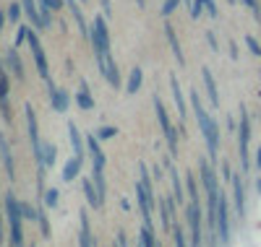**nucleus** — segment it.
Wrapping results in <instances>:
<instances>
[{"label":"nucleus","mask_w":261,"mask_h":247,"mask_svg":"<svg viewBox=\"0 0 261 247\" xmlns=\"http://www.w3.org/2000/svg\"><path fill=\"white\" fill-rule=\"evenodd\" d=\"M76 104H79L81 109H94V97L89 94V83H86V81H81V86H79Z\"/></svg>","instance_id":"26"},{"label":"nucleus","mask_w":261,"mask_h":247,"mask_svg":"<svg viewBox=\"0 0 261 247\" xmlns=\"http://www.w3.org/2000/svg\"><path fill=\"white\" fill-rule=\"evenodd\" d=\"M204 11H206V8H204V0H193V6H191V16H193V18H199Z\"/></svg>","instance_id":"41"},{"label":"nucleus","mask_w":261,"mask_h":247,"mask_svg":"<svg viewBox=\"0 0 261 247\" xmlns=\"http://www.w3.org/2000/svg\"><path fill=\"white\" fill-rule=\"evenodd\" d=\"M0 242H6V237H3V221H0Z\"/></svg>","instance_id":"53"},{"label":"nucleus","mask_w":261,"mask_h":247,"mask_svg":"<svg viewBox=\"0 0 261 247\" xmlns=\"http://www.w3.org/2000/svg\"><path fill=\"white\" fill-rule=\"evenodd\" d=\"M139 169H141V177L136 182V203H139L144 224L154 227V221H151V219H154V208H157V195H154V190H151V179H149L146 164H139Z\"/></svg>","instance_id":"2"},{"label":"nucleus","mask_w":261,"mask_h":247,"mask_svg":"<svg viewBox=\"0 0 261 247\" xmlns=\"http://www.w3.org/2000/svg\"><path fill=\"white\" fill-rule=\"evenodd\" d=\"M89 39L94 44V55L110 52V26H107V16H94Z\"/></svg>","instance_id":"6"},{"label":"nucleus","mask_w":261,"mask_h":247,"mask_svg":"<svg viewBox=\"0 0 261 247\" xmlns=\"http://www.w3.org/2000/svg\"><path fill=\"white\" fill-rule=\"evenodd\" d=\"M222 177L225 179H232V172H230V164L227 162H222Z\"/></svg>","instance_id":"48"},{"label":"nucleus","mask_w":261,"mask_h":247,"mask_svg":"<svg viewBox=\"0 0 261 247\" xmlns=\"http://www.w3.org/2000/svg\"><path fill=\"white\" fill-rule=\"evenodd\" d=\"M39 213H37V224H39V229H42V237H50V219H47V206L45 203H42L39 208H37Z\"/></svg>","instance_id":"33"},{"label":"nucleus","mask_w":261,"mask_h":247,"mask_svg":"<svg viewBox=\"0 0 261 247\" xmlns=\"http://www.w3.org/2000/svg\"><path fill=\"white\" fill-rule=\"evenodd\" d=\"M180 6H183V0H165L162 3V16H172Z\"/></svg>","instance_id":"37"},{"label":"nucleus","mask_w":261,"mask_h":247,"mask_svg":"<svg viewBox=\"0 0 261 247\" xmlns=\"http://www.w3.org/2000/svg\"><path fill=\"white\" fill-rule=\"evenodd\" d=\"M27 42H29V50H32V57H34V68H37V73L45 78V81H50V65H47L45 50H42V42H39V34H37L34 26H29Z\"/></svg>","instance_id":"8"},{"label":"nucleus","mask_w":261,"mask_h":247,"mask_svg":"<svg viewBox=\"0 0 261 247\" xmlns=\"http://www.w3.org/2000/svg\"><path fill=\"white\" fill-rule=\"evenodd\" d=\"M50 107L55 112H68V107H71V94L65 88L53 86V81H50Z\"/></svg>","instance_id":"15"},{"label":"nucleus","mask_w":261,"mask_h":247,"mask_svg":"<svg viewBox=\"0 0 261 247\" xmlns=\"http://www.w3.org/2000/svg\"><path fill=\"white\" fill-rule=\"evenodd\" d=\"M94 133H97L99 141H107V138H115V136H118V130H115L113 125H102V128H97Z\"/></svg>","instance_id":"36"},{"label":"nucleus","mask_w":261,"mask_h":247,"mask_svg":"<svg viewBox=\"0 0 261 247\" xmlns=\"http://www.w3.org/2000/svg\"><path fill=\"white\" fill-rule=\"evenodd\" d=\"M79 224H81V229H79V244H84V247L97 244V237L92 234V224H89V211H86V208L79 211Z\"/></svg>","instance_id":"13"},{"label":"nucleus","mask_w":261,"mask_h":247,"mask_svg":"<svg viewBox=\"0 0 261 247\" xmlns=\"http://www.w3.org/2000/svg\"><path fill=\"white\" fill-rule=\"evenodd\" d=\"M206 42H209V47H212V52H220V42H217L214 32H206Z\"/></svg>","instance_id":"45"},{"label":"nucleus","mask_w":261,"mask_h":247,"mask_svg":"<svg viewBox=\"0 0 261 247\" xmlns=\"http://www.w3.org/2000/svg\"><path fill=\"white\" fill-rule=\"evenodd\" d=\"M251 117H248V109L241 107V125H238V148H241V164L243 172L251 169Z\"/></svg>","instance_id":"4"},{"label":"nucleus","mask_w":261,"mask_h":247,"mask_svg":"<svg viewBox=\"0 0 261 247\" xmlns=\"http://www.w3.org/2000/svg\"><path fill=\"white\" fill-rule=\"evenodd\" d=\"M232 200H235V211H238V216H246V188H243V179L238 177V174H232Z\"/></svg>","instance_id":"16"},{"label":"nucleus","mask_w":261,"mask_h":247,"mask_svg":"<svg viewBox=\"0 0 261 247\" xmlns=\"http://www.w3.org/2000/svg\"><path fill=\"white\" fill-rule=\"evenodd\" d=\"M99 3H102V11H105V16L110 18V16H113V6H110V0H99Z\"/></svg>","instance_id":"46"},{"label":"nucleus","mask_w":261,"mask_h":247,"mask_svg":"<svg viewBox=\"0 0 261 247\" xmlns=\"http://www.w3.org/2000/svg\"><path fill=\"white\" fill-rule=\"evenodd\" d=\"M55 162H58V148L53 143H45L42 146V164L50 169V167H55Z\"/></svg>","instance_id":"31"},{"label":"nucleus","mask_w":261,"mask_h":247,"mask_svg":"<svg viewBox=\"0 0 261 247\" xmlns=\"http://www.w3.org/2000/svg\"><path fill=\"white\" fill-rule=\"evenodd\" d=\"M217 242L227 244L230 242V206H227V195H220V208H217Z\"/></svg>","instance_id":"10"},{"label":"nucleus","mask_w":261,"mask_h":247,"mask_svg":"<svg viewBox=\"0 0 261 247\" xmlns=\"http://www.w3.org/2000/svg\"><path fill=\"white\" fill-rule=\"evenodd\" d=\"M86 153H89V159H92V167H105V151L99 146V138H97V133L94 136L86 138Z\"/></svg>","instance_id":"17"},{"label":"nucleus","mask_w":261,"mask_h":247,"mask_svg":"<svg viewBox=\"0 0 261 247\" xmlns=\"http://www.w3.org/2000/svg\"><path fill=\"white\" fill-rule=\"evenodd\" d=\"M47 3H50V8H53V13H55V11H60V8H63L65 0H47Z\"/></svg>","instance_id":"47"},{"label":"nucleus","mask_w":261,"mask_h":247,"mask_svg":"<svg viewBox=\"0 0 261 247\" xmlns=\"http://www.w3.org/2000/svg\"><path fill=\"white\" fill-rule=\"evenodd\" d=\"M136 6L139 8H146V0H136Z\"/></svg>","instance_id":"54"},{"label":"nucleus","mask_w":261,"mask_h":247,"mask_svg":"<svg viewBox=\"0 0 261 247\" xmlns=\"http://www.w3.org/2000/svg\"><path fill=\"white\" fill-rule=\"evenodd\" d=\"M243 3L251 8V13H253L256 18H261V6H258V0H243Z\"/></svg>","instance_id":"43"},{"label":"nucleus","mask_w":261,"mask_h":247,"mask_svg":"<svg viewBox=\"0 0 261 247\" xmlns=\"http://www.w3.org/2000/svg\"><path fill=\"white\" fill-rule=\"evenodd\" d=\"M71 8V13H73V18H76V26H79V32L84 34V37H89L92 34V24H86V18H84V13H81V6H79V0H76V3H71L68 6Z\"/></svg>","instance_id":"27"},{"label":"nucleus","mask_w":261,"mask_h":247,"mask_svg":"<svg viewBox=\"0 0 261 247\" xmlns=\"http://www.w3.org/2000/svg\"><path fill=\"white\" fill-rule=\"evenodd\" d=\"M201 78H204V88H206V94H209L212 107L220 109V91H217V81H214V76H212V71L206 68V65L201 68Z\"/></svg>","instance_id":"18"},{"label":"nucleus","mask_w":261,"mask_h":247,"mask_svg":"<svg viewBox=\"0 0 261 247\" xmlns=\"http://www.w3.org/2000/svg\"><path fill=\"white\" fill-rule=\"evenodd\" d=\"M139 242H141L144 247H157V244H160V239H157V234H154V227L144 224L141 232H139Z\"/></svg>","instance_id":"30"},{"label":"nucleus","mask_w":261,"mask_h":247,"mask_svg":"<svg viewBox=\"0 0 261 247\" xmlns=\"http://www.w3.org/2000/svg\"><path fill=\"white\" fill-rule=\"evenodd\" d=\"M24 115H27V128H29V141H32L34 159H37V164H42V146H45V143L39 141V130H37V115H34L32 104H27V107H24Z\"/></svg>","instance_id":"11"},{"label":"nucleus","mask_w":261,"mask_h":247,"mask_svg":"<svg viewBox=\"0 0 261 247\" xmlns=\"http://www.w3.org/2000/svg\"><path fill=\"white\" fill-rule=\"evenodd\" d=\"M81 164H84V156H71L68 162H65V167H63V182H73V179L81 174Z\"/></svg>","instance_id":"22"},{"label":"nucleus","mask_w":261,"mask_h":247,"mask_svg":"<svg viewBox=\"0 0 261 247\" xmlns=\"http://www.w3.org/2000/svg\"><path fill=\"white\" fill-rule=\"evenodd\" d=\"M125 242H128V239H125V234H123V232H118V244H125Z\"/></svg>","instance_id":"52"},{"label":"nucleus","mask_w":261,"mask_h":247,"mask_svg":"<svg viewBox=\"0 0 261 247\" xmlns=\"http://www.w3.org/2000/svg\"><path fill=\"white\" fill-rule=\"evenodd\" d=\"M71 3H76V0H65V6H71Z\"/></svg>","instance_id":"55"},{"label":"nucleus","mask_w":261,"mask_h":247,"mask_svg":"<svg viewBox=\"0 0 261 247\" xmlns=\"http://www.w3.org/2000/svg\"><path fill=\"white\" fill-rule=\"evenodd\" d=\"M6 219H8V224H11V237H8V242L13 244V247H21L24 244V211H21V203L16 200V195L13 193H6Z\"/></svg>","instance_id":"3"},{"label":"nucleus","mask_w":261,"mask_h":247,"mask_svg":"<svg viewBox=\"0 0 261 247\" xmlns=\"http://www.w3.org/2000/svg\"><path fill=\"white\" fill-rule=\"evenodd\" d=\"M21 11H24V6H21V3H11V8H8L6 13H8V18H11V21H16V24H18Z\"/></svg>","instance_id":"38"},{"label":"nucleus","mask_w":261,"mask_h":247,"mask_svg":"<svg viewBox=\"0 0 261 247\" xmlns=\"http://www.w3.org/2000/svg\"><path fill=\"white\" fill-rule=\"evenodd\" d=\"M6 68H8V73H11L16 81H24V78H27V73H24V63H21V55H18V50H16V44L6 52Z\"/></svg>","instance_id":"14"},{"label":"nucleus","mask_w":261,"mask_h":247,"mask_svg":"<svg viewBox=\"0 0 261 247\" xmlns=\"http://www.w3.org/2000/svg\"><path fill=\"white\" fill-rule=\"evenodd\" d=\"M21 211H24V219H27V221H37V213H39V211H37L32 203H21Z\"/></svg>","instance_id":"39"},{"label":"nucleus","mask_w":261,"mask_h":247,"mask_svg":"<svg viewBox=\"0 0 261 247\" xmlns=\"http://www.w3.org/2000/svg\"><path fill=\"white\" fill-rule=\"evenodd\" d=\"M204 211H201V203L199 200H191V203L186 206V221H188V229H191V244H204L206 239H204V229H201V221H204V216H201Z\"/></svg>","instance_id":"7"},{"label":"nucleus","mask_w":261,"mask_h":247,"mask_svg":"<svg viewBox=\"0 0 261 247\" xmlns=\"http://www.w3.org/2000/svg\"><path fill=\"white\" fill-rule=\"evenodd\" d=\"M230 55H232V60L238 57V44L235 42H230Z\"/></svg>","instance_id":"50"},{"label":"nucleus","mask_w":261,"mask_h":247,"mask_svg":"<svg viewBox=\"0 0 261 247\" xmlns=\"http://www.w3.org/2000/svg\"><path fill=\"white\" fill-rule=\"evenodd\" d=\"M191 109H193L196 122H199V130H201V136H204V141H206L209 159L217 162V159H220V125H217L214 117L204 109V104H201V99H199V91L191 94Z\"/></svg>","instance_id":"1"},{"label":"nucleus","mask_w":261,"mask_h":247,"mask_svg":"<svg viewBox=\"0 0 261 247\" xmlns=\"http://www.w3.org/2000/svg\"><path fill=\"white\" fill-rule=\"evenodd\" d=\"M165 37H167V42H170V50H172V55L178 57V65H186V57H183V50H180V42H178L175 26H172L170 21H165Z\"/></svg>","instance_id":"20"},{"label":"nucleus","mask_w":261,"mask_h":247,"mask_svg":"<svg viewBox=\"0 0 261 247\" xmlns=\"http://www.w3.org/2000/svg\"><path fill=\"white\" fill-rule=\"evenodd\" d=\"M141 83H144V71H141L139 65H136V68L130 71V76H128V83H125V91H128V94H136L139 88H141Z\"/></svg>","instance_id":"29"},{"label":"nucleus","mask_w":261,"mask_h":247,"mask_svg":"<svg viewBox=\"0 0 261 247\" xmlns=\"http://www.w3.org/2000/svg\"><path fill=\"white\" fill-rule=\"evenodd\" d=\"M6 18H8V13L0 11V32H3V26H6Z\"/></svg>","instance_id":"49"},{"label":"nucleus","mask_w":261,"mask_h":247,"mask_svg":"<svg viewBox=\"0 0 261 247\" xmlns=\"http://www.w3.org/2000/svg\"><path fill=\"white\" fill-rule=\"evenodd\" d=\"M186 193H188L191 200H199V185H196V177L193 174L186 177Z\"/></svg>","instance_id":"35"},{"label":"nucleus","mask_w":261,"mask_h":247,"mask_svg":"<svg viewBox=\"0 0 261 247\" xmlns=\"http://www.w3.org/2000/svg\"><path fill=\"white\" fill-rule=\"evenodd\" d=\"M27 34H29V26H18V34H16V47H21V44H24Z\"/></svg>","instance_id":"44"},{"label":"nucleus","mask_w":261,"mask_h":247,"mask_svg":"<svg viewBox=\"0 0 261 247\" xmlns=\"http://www.w3.org/2000/svg\"><path fill=\"white\" fill-rule=\"evenodd\" d=\"M58 200H60V190L58 188H47L45 193H42V203H45L47 208H58Z\"/></svg>","instance_id":"34"},{"label":"nucleus","mask_w":261,"mask_h":247,"mask_svg":"<svg viewBox=\"0 0 261 247\" xmlns=\"http://www.w3.org/2000/svg\"><path fill=\"white\" fill-rule=\"evenodd\" d=\"M246 44H248V50H251L253 55H261V44H258V39H256V37H251V34H248V37H246Z\"/></svg>","instance_id":"40"},{"label":"nucleus","mask_w":261,"mask_h":247,"mask_svg":"<svg viewBox=\"0 0 261 247\" xmlns=\"http://www.w3.org/2000/svg\"><path fill=\"white\" fill-rule=\"evenodd\" d=\"M256 188H258V195H261V179H258V185H256Z\"/></svg>","instance_id":"56"},{"label":"nucleus","mask_w":261,"mask_h":247,"mask_svg":"<svg viewBox=\"0 0 261 247\" xmlns=\"http://www.w3.org/2000/svg\"><path fill=\"white\" fill-rule=\"evenodd\" d=\"M170 232H172V242H175L178 247H183V244H188V242H191V239L186 237L183 227H180V224H178V216L172 219V227H170Z\"/></svg>","instance_id":"32"},{"label":"nucleus","mask_w":261,"mask_h":247,"mask_svg":"<svg viewBox=\"0 0 261 247\" xmlns=\"http://www.w3.org/2000/svg\"><path fill=\"white\" fill-rule=\"evenodd\" d=\"M170 91H172V99H175V107H178L180 120H186L188 107H186V99H183V91H180V83H178V76H175V73L170 76Z\"/></svg>","instance_id":"19"},{"label":"nucleus","mask_w":261,"mask_h":247,"mask_svg":"<svg viewBox=\"0 0 261 247\" xmlns=\"http://www.w3.org/2000/svg\"><path fill=\"white\" fill-rule=\"evenodd\" d=\"M21 6H24V13H27V18L32 21L34 29H45V26H42V13H39L37 0H21Z\"/></svg>","instance_id":"25"},{"label":"nucleus","mask_w":261,"mask_h":247,"mask_svg":"<svg viewBox=\"0 0 261 247\" xmlns=\"http://www.w3.org/2000/svg\"><path fill=\"white\" fill-rule=\"evenodd\" d=\"M0 159H3V164H6L8 177L13 179V177H16V169H13V156H11V148H8V143H6V138H3V136H0Z\"/></svg>","instance_id":"28"},{"label":"nucleus","mask_w":261,"mask_h":247,"mask_svg":"<svg viewBox=\"0 0 261 247\" xmlns=\"http://www.w3.org/2000/svg\"><path fill=\"white\" fill-rule=\"evenodd\" d=\"M204 8H206V13H209L212 18H217V16H220V8H217V3H214V0H204Z\"/></svg>","instance_id":"42"},{"label":"nucleus","mask_w":261,"mask_h":247,"mask_svg":"<svg viewBox=\"0 0 261 247\" xmlns=\"http://www.w3.org/2000/svg\"><path fill=\"white\" fill-rule=\"evenodd\" d=\"M81 188H84V195H86V203H89V208H102V195H99V190H97V185H94V179H84L81 182Z\"/></svg>","instance_id":"21"},{"label":"nucleus","mask_w":261,"mask_h":247,"mask_svg":"<svg viewBox=\"0 0 261 247\" xmlns=\"http://www.w3.org/2000/svg\"><path fill=\"white\" fill-rule=\"evenodd\" d=\"M256 169H261V146H258V151H256Z\"/></svg>","instance_id":"51"},{"label":"nucleus","mask_w":261,"mask_h":247,"mask_svg":"<svg viewBox=\"0 0 261 247\" xmlns=\"http://www.w3.org/2000/svg\"><path fill=\"white\" fill-rule=\"evenodd\" d=\"M154 112H157V120H160V128H162V136L167 141L170 156H178V133H175V128H172L170 115H167V109H165V104L157 94H154Z\"/></svg>","instance_id":"5"},{"label":"nucleus","mask_w":261,"mask_h":247,"mask_svg":"<svg viewBox=\"0 0 261 247\" xmlns=\"http://www.w3.org/2000/svg\"><path fill=\"white\" fill-rule=\"evenodd\" d=\"M167 172H170V179H172V195H175V200H178V206L186 200V188H183V182H180V177H178V169H175V164L172 162H167Z\"/></svg>","instance_id":"23"},{"label":"nucleus","mask_w":261,"mask_h":247,"mask_svg":"<svg viewBox=\"0 0 261 247\" xmlns=\"http://www.w3.org/2000/svg\"><path fill=\"white\" fill-rule=\"evenodd\" d=\"M8 88H11V76L8 68L0 60V112H3V120H11V109H8Z\"/></svg>","instance_id":"12"},{"label":"nucleus","mask_w":261,"mask_h":247,"mask_svg":"<svg viewBox=\"0 0 261 247\" xmlns=\"http://www.w3.org/2000/svg\"><path fill=\"white\" fill-rule=\"evenodd\" d=\"M97 57V68L102 73V78L110 83L113 88H120V71H118V63L110 52H105V55H94Z\"/></svg>","instance_id":"9"},{"label":"nucleus","mask_w":261,"mask_h":247,"mask_svg":"<svg viewBox=\"0 0 261 247\" xmlns=\"http://www.w3.org/2000/svg\"><path fill=\"white\" fill-rule=\"evenodd\" d=\"M227 3H235V0H227Z\"/></svg>","instance_id":"57"},{"label":"nucleus","mask_w":261,"mask_h":247,"mask_svg":"<svg viewBox=\"0 0 261 247\" xmlns=\"http://www.w3.org/2000/svg\"><path fill=\"white\" fill-rule=\"evenodd\" d=\"M68 141H71V148H73L76 156H84L86 153V138H81L76 122H68Z\"/></svg>","instance_id":"24"}]
</instances>
